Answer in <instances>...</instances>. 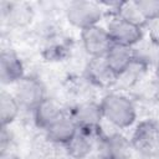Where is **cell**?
I'll return each instance as SVG.
<instances>
[{"label": "cell", "mask_w": 159, "mask_h": 159, "mask_svg": "<svg viewBox=\"0 0 159 159\" xmlns=\"http://www.w3.org/2000/svg\"><path fill=\"white\" fill-rule=\"evenodd\" d=\"M135 2L147 22L159 19V0H135Z\"/></svg>", "instance_id": "obj_19"}, {"label": "cell", "mask_w": 159, "mask_h": 159, "mask_svg": "<svg viewBox=\"0 0 159 159\" xmlns=\"http://www.w3.org/2000/svg\"><path fill=\"white\" fill-rule=\"evenodd\" d=\"M65 112L62 111L60 103L52 98L46 97L34 111L35 122L40 128L45 130L56 120L58 119Z\"/></svg>", "instance_id": "obj_14"}, {"label": "cell", "mask_w": 159, "mask_h": 159, "mask_svg": "<svg viewBox=\"0 0 159 159\" xmlns=\"http://www.w3.org/2000/svg\"><path fill=\"white\" fill-rule=\"evenodd\" d=\"M157 73H158V78H159V66H158V70H157Z\"/></svg>", "instance_id": "obj_22"}, {"label": "cell", "mask_w": 159, "mask_h": 159, "mask_svg": "<svg viewBox=\"0 0 159 159\" xmlns=\"http://www.w3.org/2000/svg\"><path fill=\"white\" fill-rule=\"evenodd\" d=\"M14 96L20 107L35 111V108L46 98V91L39 80L34 77H22L16 82Z\"/></svg>", "instance_id": "obj_5"}, {"label": "cell", "mask_w": 159, "mask_h": 159, "mask_svg": "<svg viewBox=\"0 0 159 159\" xmlns=\"http://www.w3.org/2000/svg\"><path fill=\"white\" fill-rule=\"evenodd\" d=\"M99 106L103 118L117 128H128L137 118L133 101L124 94L109 93L103 97Z\"/></svg>", "instance_id": "obj_1"}, {"label": "cell", "mask_w": 159, "mask_h": 159, "mask_svg": "<svg viewBox=\"0 0 159 159\" xmlns=\"http://www.w3.org/2000/svg\"><path fill=\"white\" fill-rule=\"evenodd\" d=\"M77 124L75 123L71 114L68 116L66 113H63L46 129L47 139H50V142L52 143L62 145H66L68 142H71V139L77 134Z\"/></svg>", "instance_id": "obj_10"}, {"label": "cell", "mask_w": 159, "mask_h": 159, "mask_svg": "<svg viewBox=\"0 0 159 159\" xmlns=\"http://www.w3.org/2000/svg\"><path fill=\"white\" fill-rule=\"evenodd\" d=\"M81 41L84 51L91 57H104L113 45L107 29L99 25L81 30Z\"/></svg>", "instance_id": "obj_4"}, {"label": "cell", "mask_w": 159, "mask_h": 159, "mask_svg": "<svg viewBox=\"0 0 159 159\" xmlns=\"http://www.w3.org/2000/svg\"><path fill=\"white\" fill-rule=\"evenodd\" d=\"M102 16V5L94 1L76 0L71 1L66 7V17L68 22L80 30L98 25Z\"/></svg>", "instance_id": "obj_2"}, {"label": "cell", "mask_w": 159, "mask_h": 159, "mask_svg": "<svg viewBox=\"0 0 159 159\" xmlns=\"http://www.w3.org/2000/svg\"><path fill=\"white\" fill-rule=\"evenodd\" d=\"M9 22L14 26H25L29 22H31L32 19V10L25 4H11L7 12Z\"/></svg>", "instance_id": "obj_18"}, {"label": "cell", "mask_w": 159, "mask_h": 159, "mask_svg": "<svg viewBox=\"0 0 159 159\" xmlns=\"http://www.w3.org/2000/svg\"><path fill=\"white\" fill-rule=\"evenodd\" d=\"M130 144L134 149L145 155L159 153V127L153 120H144L135 128Z\"/></svg>", "instance_id": "obj_3"}, {"label": "cell", "mask_w": 159, "mask_h": 159, "mask_svg": "<svg viewBox=\"0 0 159 159\" xmlns=\"http://www.w3.org/2000/svg\"><path fill=\"white\" fill-rule=\"evenodd\" d=\"M130 142L120 135L112 134L102 139L99 149H101V159H129L130 155Z\"/></svg>", "instance_id": "obj_11"}, {"label": "cell", "mask_w": 159, "mask_h": 159, "mask_svg": "<svg viewBox=\"0 0 159 159\" xmlns=\"http://www.w3.org/2000/svg\"><path fill=\"white\" fill-rule=\"evenodd\" d=\"M150 36L153 42L159 45V19L153 21V26H152V31H150Z\"/></svg>", "instance_id": "obj_20"}, {"label": "cell", "mask_w": 159, "mask_h": 159, "mask_svg": "<svg viewBox=\"0 0 159 159\" xmlns=\"http://www.w3.org/2000/svg\"><path fill=\"white\" fill-rule=\"evenodd\" d=\"M147 67H148L147 61L135 56V58L130 62V65L117 75V81L114 86H119L120 88H125V89L137 86L139 81L143 78Z\"/></svg>", "instance_id": "obj_13"}, {"label": "cell", "mask_w": 159, "mask_h": 159, "mask_svg": "<svg viewBox=\"0 0 159 159\" xmlns=\"http://www.w3.org/2000/svg\"><path fill=\"white\" fill-rule=\"evenodd\" d=\"M1 159H20V158L16 157V155H14V154L7 153V154H1Z\"/></svg>", "instance_id": "obj_21"}, {"label": "cell", "mask_w": 159, "mask_h": 159, "mask_svg": "<svg viewBox=\"0 0 159 159\" xmlns=\"http://www.w3.org/2000/svg\"><path fill=\"white\" fill-rule=\"evenodd\" d=\"M24 77V66L12 50H2L0 55V80L2 84L16 83Z\"/></svg>", "instance_id": "obj_9"}, {"label": "cell", "mask_w": 159, "mask_h": 159, "mask_svg": "<svg viewBox=\"0 0 159 159\" xmlns=\"http://www.w3.org/2000/svg\"><path fill=\"white\" fill-rule=\"evenodd\" d=\"M114 15H118L123 20H125V21H128V22H130L133 25H137L139 27H142V26H144L147 24L145 19L143 17L142 12L139 11V9L137 6L135 0L119 1Z\"/></svg>", "instance_id": "obj_17"}, {"label": "cell", "mask_w": 159, "mask_h": 159, "mask_svg": "<svg viewBox=\"0 0 159 159\" xmlns=\"http://www.w3.org/2000/svg\"><path fill=\"white\" fill-rule=\"evenodd\" d=\"M87 78L96 86L108 88L116 84L117 75L112 71L104 57H91L86 66Z\"/></svg>", "instance_id": "obj_8"}, {"label": "cell", "mask_w": 159, "mask_h": 159, "mask_svg": "<svg viewBox=\"0 0 159 159\" xmlns=\"http://www.w3.org/2000/svg\"><path fill=\"white\" fill-rule=\"evenodd\" d=\"M71 117L77 124L78 130H82L88 134L96 133L101 127V120L103 119L99 103L92 101L77 104L72 109Z\"/></svg>", "instance_id": "obj_6"}, {"label": "cell", "mask_w": 159, "mask_h": 159, "mask_svg": "<svg viewBox=\"0 0 159 159\" xmlns=\"http://www.w3.org/2000/svg\"><path fill=\"white\" fill-rule=\"evenodd\" d=\"M88 133H84L82 130H78L77 134L66 144V149L70 157L73 159H83L87 157L92 149V143L89 140Z\"/></svg>", "instance_id": "obj_16"}, {"label": "cell", "mask_w": 159, "mask_h": 159, "mask_svg": "<svg viewBox=\"0 0 159 159\" xmlns=\"http://www.w3.org/2000/svg\"><path fill=\"white\" fill-rule=\"evenodd\" d=\"M20 112V104L14 94L1 91L0 93V120L1 125L6 127L14 122Z\"/></svg>", "instance_id": "obj_15"}, {"label": "cell", "mask_w": 159, "mask_h": 159, "mask_svg": "<svg viewBox=\"0 0 159 159\" xmlns=\"http://www.w3.org/2000/svg\"><path fill=\"white\" fill-rule=\"evenodd\" d=\"M107 31L113 41V43L124 45V46H133L142 39V27L133 25L118 15H114L111 17V20L107 24Z\"/></svg>", "instance_id": "obj_7"}, {"label": "cell", "mask_w": 159, "mask_h": 159, "mask_svg": "<svg viewBox=\"0 0 159 159\" xmlns=\"http://www.w3.org/2000/svg\"><path fill=\"white\" fill-rule=\"evenodd\" d=\"M107 63L112 68V71L118 75L120 73L125 67L130 65V62L135 58V51L130 46L118 45L113 43L108 52L104 56Z\"/></svg>", "instance_id": "obj_12"}]
</instances>
